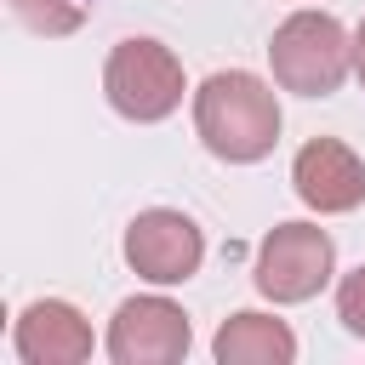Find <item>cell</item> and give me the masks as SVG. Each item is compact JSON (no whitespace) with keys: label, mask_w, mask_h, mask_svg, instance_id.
Wrapping results in <instances>:
<instances>
[{"label":"cell","mask_w":365,"mask_h":365,"mask_svg":"<svg viewBox=\"0 0 365 365\" xmlns=\"http://www.w3.org/2000/svg\"><path fill=\"white\" fill-rule=\"evenodd\" d=\"M194 131L217 160L251 165L279 143V97L251 68H217L194 91Z\"/></svg>","instance_id":"obj_1"},{"label":"cell","mask_w":365,"mask_h":365,"mask_svg":"<svg viewBox=\"0 0 365 365\" xmlns=\"http://www.w3.org/2000/svg\"><path fill=\"white\" fill-rule=\"evenodd\" d=\"M274 80L297 97H331L354 68V34L331 11H291L268 40Z\"/></svg>","instance_id":"obj_2"},{"label":"cell","mask_w":365,"mask_h":365,"mask_svg":"<svg viewBox=\"0 0 365 365\" xmlns=\"http://www.w3.org/2000/svg\"><path fill=\"white\" fill-rule=\"evenodd\" d=\"M103 97L120 120H137V125H154L165 114H177L182 103V63L171 46L148 40V34H131L108 51L103 63Z\"/></svg>","instance_id":"obj_3"},{"label":"cell","mask_w":365,"mask_h":365,"mask_svg":"<svg viewBox=\"0 0 365 365\" xmlns=\"http://www.w3.org/2000/svg\"><path fill=\"white\" fill-rule=\"evenodd\" d=\"M336 274V245L314 222H279L257 245V291L268 302H308L331 285Z\"/></svg>","instance_id":"obj_4"},{"label":"cell","mask_w":365,"mask_h":365,"mask_svg":"<svg viewBox=\"0 0 365 365\" xmlns=\"http://www.w3.org/2000/svg\"><path fill=\"white\" fill-rule=\"evenodd\" d=\"M120 251H125V262H131L137 279H148V285H182L205 262V234H200L194 217H182L171 205H154V211L131 217Z\"/></svg>","instance_id":"obj_5"},{"label":"cell","mask_w":365,"mask_h":365,"mask_svg":"<svg viewBox=\"0 0 365 365\" xmlns=\"http://www.w3.org/2000/svg\"><path fill=\"white\" fill-rule=\"evenodd\" d=\"M194 331L171 297H125L108 319V359L114 365H177Z\"/></svg>","instance_id":"obj_6"},{"label":"cell","mask_w":365,"mask_h":365,"mask_svg":"<svg viewBox=\"0 0 365 365\" xmlns=\"http://www.w3.org/2000/svg\"><path fill=\"white\" fill-rule=\"evenodd\" d=\"M291 188L308 211L342 217V211L365 205V160L336 137H308L291 160Z\"/></svg>","instance_id":"obj_7"},{"label":"cell","mask_w":365,"mask_h":365,"mask_svg":"<svg viewBox=\"0 0 365 365\" xmlns=\"http://www.w3.org/2000/svg\"><path fill=\"white\" fill-rule=\"evenodd\" d=\"M11 348H17L23 365H80V359H91L97 342H91V319H86L74 302L40 297V302H29V308L17 314Z\"/></svg>","instance_id":"obj_8"},{"label":"cell","mask_w":365,"mask_h":365,"mask_svg":"<svg viewBox=\"0 0 365 365\" xmlns=\"http://www.w3.org/2000/svg\"><path fill=\"white\" fill-rule=\"evenodd\" d=\"M211 354H217V365H291L297 359V336H291L285 319L240 308V314H228L217 325Z\"/></svg>","instance_id":"obj_9"},{"label":"cell","mask_w":365,"mask_h":365,"mask_svg":"<svg viewBox=\"0 0 365 365\" xmlns=\"http://www.w3.org/2000/svg\"><path fill=\"white\" fill-rule=\"evenodd\" d=\"M6 6L34 34H74L86 23V0H6Z\"/></svg>","instance_id":"obj_10"},{"label":"cell","mask_w":365,"mask_h":365,"mask_svg":"<svg viewBox=\"0 0 365 365\" xmlns=\"http://www.w3.org/2000/svg\"><path fill=\"white\" fill-rule=\"evenodd\" d=\"M336 319L348 325V336L365 342V262L354 274H342V285H336Z\"/></svg>","instance_id":"obj_11"},{"label":"cell","mask_w":365,"mask_h":365,"mask_svg":"<svg viewBox=\"0 0 365 365\" xmlns=\"http://www.w3.org/2000/svg\"><path fill=\"white\" fill-rule=\"evenodd\" d=\"M354 74H359V86H365V23L354 29Z\"/></svg>","instance_id":"obj_12"}]
</instances>
